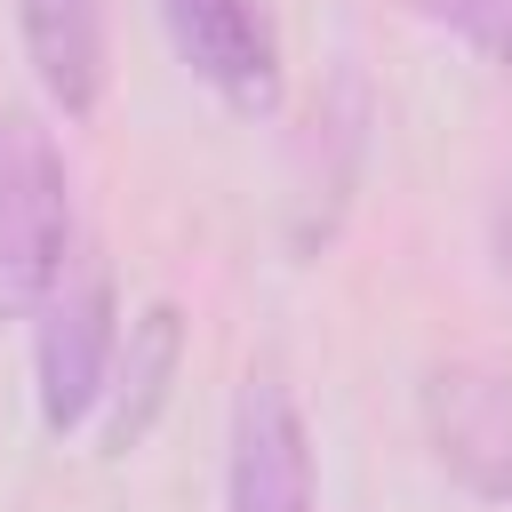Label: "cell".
<instances>
[{
    "label": "cell",
    "mask_w": 512,
    "mask_h": 512,
    "mask_svg": "<svg viewBox=\"0 0 512 512\" xmlns=\"http://www.w3.org/2000/svg\"><path fill=\"white\" fill-rule=\"evenodd\" d=\"M424 440L448 480L512 504V376L488 360H448L424 376Z\"/></svg>",
    "instance_id": "4"
},
{
    "label": "cell",
    "mask_w": 512,
    "mask_h": 512,
    "mask_svg": "<svg viewBox=\"0 0 512 512\" xmlns=\"http://www.w3.org/2000/svg\"><path fill=\"white\" fill-rule=\"evenodd\" d=\"M488 240H496V272L512 280V184L496 192V216H488Z\"/></svg>",
    "instance_id": "9"
},
{
    "label": "cell",
    "mask_w": 512,
    "mask_h": 512,
    "mask_svg": "<svg viewBox=\"0 0 512 512\" xmlns=\"http://www.w3.org/2000/svg\"><path fill=\"white\" fill-rule=\"evenodd\" d=\"M160 24L200 88H216L232 112L264 120L280 112V40L256 0H160Z\"/></svg>",
    "instance_id": "5"
},
{
    "label": "cell",
    "mask_w": 512,
    "mask_h": 512,
    "mask_svg": "<svg viewBox=\"0 0 512 512\" xmlns=\"http://www.w3.org/2000/svg\"><path fill=\"white\" fill-rule=\"evenodd\" d=\"M32 320H40L32 328V400H40V424L64 440L104 408V384L120 360V304H112L104 264L64 272Z\"/></svg>",
    "instance_id": "2"
},
{
    "label": "cell",
    "mask_w": 512,
    "mask_h": 512,
    "mask_svg": "<svg viewBox=\"0 0 512 512\" xmlns=\"http://www.w3.org/2000/svg\"><path fill=\"white\" fill-rule=\"evenodd\" d=\"M24 64L64 120L104 104V0H16Z\"/></svg>",
    "instance_id": "6"
},
{
    "label": "cell",
    "mask_w": 512,
    "mask_h": 512,
    "mask_svg": "<svg viewBox=\"0 0 512 512\" xmlns=\"http://www.w3.org/2000/svg\"><path fill=\"white\" fill-rule=\"evenodd\" d=\"M320 464L304 408L280 376H248L232 400V448H224V512H312Z\"/></svg>",
    "instance_id": "3"
},
{
    "label": "cell",
    "mask_w": 512,
    "mask_h": 512,
    "mask_svg": "<svg viewBox=\"0 0 512 512\" xmlns=\"http://www.w3.org/2000/svg\"><path fill=\"white\" fill-rule=\"evenodd\" d=\"M424 24H440L448 40H464L472 56L512 72V0H408Z\"/></svg>",
    "instance_id": "8"
},
{
    "label": "cell",
    "mask_w": 512,
    "mask_h": 512,
    "mask_svg": "<svg viewBox=\"0 0 512 512\" xmlns=\"http://www.w3.org/2000/svg\"><path fill=\"white\" fill-rule=\"evenodd\" d=\"M176 360H184V312H176V304H144V312L128 320L120 360H112V384H104V400H112L104 440H112L120 456H128V448L160 424L168 384H176Z\"/></svg>",
    "instance_id": "7"
},
{
    "label": "cell",
    "mask_w": 512,
    "mask_h": 512,
    "mask_svg": "<svg viewBox=\"0 0 512 512\" xmlns=\"http://www.w3.org/2000/svg\"><path fill=\"white\" fill-rule=\"evenodd\" d=\"M72 272V168L40 112L0 104V320H32Z\"/></svg>",
    "instance_id": "1"
}]
</instances>
